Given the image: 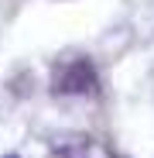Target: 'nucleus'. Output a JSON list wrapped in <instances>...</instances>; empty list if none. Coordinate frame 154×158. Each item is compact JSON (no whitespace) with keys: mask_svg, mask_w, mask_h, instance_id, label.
<instances>
[{"mask_svg":"<svg viewBox=\"0 0 154 158\" xmlns=\"http://www.w3.org/2000/svg\"><path fill=\"white\" fill-rule=\"evenodd\" d=\"M93 86H96V72H93V65L86 59H79V62L65 65L55 89H62V93H93Z\"/></svg>","mask_w":154,"mask_h":158,"instance_id":"nucleus-1","label":"nucleus"},{"mask_svg":"<svg viewBox=\"0 0 154 158\" xmlns=\"http://www.w3.org/2000/svg\"><path fill=\"white\" fill-rule=\"evenodd\" d=\"M10 158H14V155H10Z\"/></svg>","mask_w":154,"mask_h":158,"instance_id":"nucleus-2","label":"nucleus"}]
</instances>
